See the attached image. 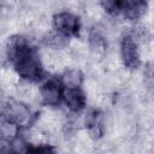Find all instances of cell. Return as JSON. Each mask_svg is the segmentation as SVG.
<instances>
[{"instance_id":"cell-1","label":"cell","mask_w":154,"mask_h":154,"mask_svg":"<svg viewBox=\"0 0 154 154\" xmlns=\"http://www.w3.org/2000/svg\"><path fill=\"white\" fill-rule=\"evenodd\" d=\"M7 58L17 75L26 82H38L43 77V66L36 49L22 36H12L7 42Z\"/></svg>"},{"instance_id":"cell-2","label":"cell","mask_w":154,"mask_h":154,"mask_svg":"<svg viewBox=\"0 0 154 154\" xmlns=\"http://www.w3.org/2000/svg\"><path fill=\"white\" fill-rule=\"evenodd\" d=\"M2 118L4 122L12 124L17 129L28 128L34 122V114L30 111L29 106L17 100H7L2 107Z\"/></svg>"},{"instance_id":"cell-3","label":"cell","mask_w":154,"mask_h":154,"mask_svg":"<svg viewBox=\"0 0 154 154\" xmlns=\"http://www.w3.org/2000/svg\"><path fill=\"white\" fill-rule=\"evenodd\" d=\"M52 25L55 32L61 37H72L78 35L81 29L79 18L69 11H61L53 16Z\"/></svg>"},{"instance_id":"cell-4","label":"cell","mask_w":154,"mask_h":154,"mask_svg":"<svg viewBox=\"0 0 154 154\" xmlns=\"http://www.w3.org/2000/svg\"><path fill=\"white\" fill-rule=\"evenodd\" d=\"M64 84L60 77L52 76L48 77L40 88L41 101L46 106H58L63 101Z\"/></svg>"},{"instance_id":"cell-5","label":"cell","mask_w":154,"mask_h":154,"mask_svg":"<svg viewBox=\"0 0 154 154\" xmlns=\"http://www.w3.org/2000/svg\"><path fill=\"white\" fill-rule=\"evenodd\" d=\"M120 59L125 67L128 69H137L141 64L140 59V51L137 41L132 35H125L123 36L120 41Z\"/></svg>"},{"instance_id":"cell-6","label":"cell","mask_w":154,"mask_h":154,"mask_svg":"<svg viewBox=\"0 0 154 154\" xmlns=\"http://www.w3.org/2000/svg\"><path fill=\"white\" fill-rule=\"evenodd\" d=\"M63 101L71 112H79L85 107V95L81 87H64Z\"/></svg>"},{"instance_id":"cell-7","label":"cell","mask_w":154,"mask_h":154,"mask_svg":"<svg viewBox=\"0 0 154 154\" xmlns=\"http://www.w3.org/2000/svg\"><path fill=\"white\" fill-rule=\"evenodd\" d=\"M85 128L90 135V137L97 140L102 137L105 132V118L101 111L93 109L85 117Z\"/></svg>"},{"instance_id":"cell-8","label":"cell","mask_w":154,"mask_h":154,"mask_svg":"<svg viewBox=\"0 0 154 154\" xmlns=\"http://www.w3.org/2000/svg\"><path fill=\"white\" fill-rule=\"evenodd\" d=\"M60 78L64 87H81L83 75L79 70H69Z\"/></svg>"},{"instance_id":"cell-9","label":"cell","mask_w":154,"mask_h":154,"mask_svg":"<svg viewBox=\"0 0 154 154\" xmlns=\"http://www.w3.org/2000/svg\"><path fill=\"white\" fill-rule=\"evenodd\" d=\"M26 154H55V150L49 144H38L36 147L30 146Z\"/></svg>"}]
</instances>
